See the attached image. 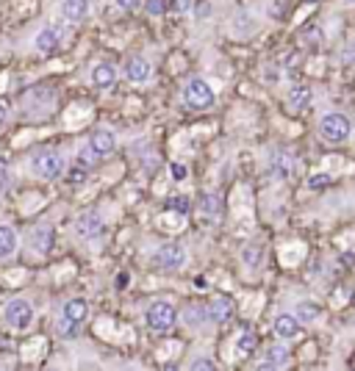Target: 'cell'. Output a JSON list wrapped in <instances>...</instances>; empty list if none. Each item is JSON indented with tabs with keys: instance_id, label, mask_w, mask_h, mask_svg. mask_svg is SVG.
<instances>
[{
	"instance_id": "cell-15",
	"label": "cell",
	"mask_w": 355,
	"mask_h": 371,
	"mask_svg": "<svg viewBox=\"0 0 355 371\" xmlns=\"http://www.w3.org/2000/svg\"><path fill=\"white\" fill-rule=\"evenodd\" d=\"M117 75H119V72H117V67H114L111 61H100V64L92 69L89 78H92V86H94V89H111V86L117 83Z\"/></svg>"
},
{
	"instance_id": "cell-1",
	"label": "cell",
	"mask_w": 355,
	"mask_h": 371,
	"mask_svg": "<svg viewBox=\"0 0 355 371\" xmlns=\"http://www.w3.org/2000/svg\"><path fill=\"white\" fill-rule=\"evenodd\" d=\"M317 131H320V139L322 142H328V145H345L353 136V119L347 114H342V111H328V114H322Z\"/></svg>"
},
{
	"instance_id": "cell-31",
	"label": "cell",
	"mask_w": 355,
	"mask_h": 371,
	"mask_svg": "<svg viewBox=\"0 0 355 371\" xmlns=\"http://www.w3.org/2000/svg\"><path fill=\"white\" fill-rule=\"evenodd\" d=\"M189 369L192 371H214L217 369V366H214V363H211V361H192V363H189Z\"/></svg>"
},
{
	"instance_id": "cell-6",
	"label": "cell",
	"mask_w": 355,
	"mask_h": 371,
	"mask_svg": "<svg viewBox=\"0 0 355 371\" xmlns=\"http://www.w3.org/2000/svg\"><path fill=\"white\" fill-rule=\"evenodd\" d=\"M153 263H156L158 269H164V272H178V269H183V263H186V247L178 244V241L161 244L158 252L153 255Z\"/></svg>"
},
{
	"instance_id": "cell-13",
	"label": "cell",
	"mask_w": 355,
	"mask_h": 371,
	"mask_svg": "<svg viewBox=\"0 0 355 371\" xmlns=\"http://www.w3.org/2000/svg\"><path fill=\"white\" fill-rule=\"evenodd\" d=\"M289 361H292L289 347H286V344H272V347H267V352H264L261 369H286Z\"/></svg>"
},
{
	"instance_id": "cell-23",
	"label": "cell",
	"mask_w": 355,
	"mask_h": 371,
	"mask_svg": "<svg viewBox=\"0 0 355 371\" xmlns=\"http://www.w3.org/2000/svg\"><path fill=\"white\" fill-rule=\"evenodd\" d=\"M256 347H258V338H256L253 333H242V336L236 338V352H239V355H253Z\"/></svg>"
},
{
	"instance_id": "cell-7",
	"label": "cell",
	"mask_w": 355,
	"mask_h": 371,
	"mask_svg": "<svg viewBox=\"0 0 355 371\" xmlns=\"http://www.w3.org/2000/svg\"><path fill=\"white\" fill-rule=\"evenodd\" d=\"M103 216H100V211L97 208H89V211H81L78 216H75V233L81 236V238H97L100 233H103Z\"/></svg>"
},
{
	"instance_id": "cell-5",
	"label": "cell",
	"mask_w": 355,
	"mask_h": 371,
	"mask_svg": "<svg viewBox=\"0 0 355 371\" xmlns=\"http://www.w3.org/2000/svg\"><path fill=\"white\" fill-rule=\"evenodd\" d=\"M3 322H6L11 330L25 333V330L33 324V305H31L28 299H22V297L6 302V308H3Z\"/></svg>"
},
{
	"instance_id": "cell-10",
	"label": "cell",
	"mask_w": 355,
	"mask_h": 371,
	"mask_svg": "<svg viewBox=\"0 0 355 371\" xmlns=\"http://www.w3.org/2000/svg\"><path fill=\"white\" fill-rule=\"evenodd\" d=\"M233 299L231 297H214L208 305V322L211 324H228L233 319Z\"/></svg>"
},
{
	"instance_id": "cell-16",
	"label": "cell",
	"mask_w": 355,
	"mask_h": 371,
	"mask_svg": "<svg viewBox=\"0 0 355 371\" xmlns=\"http://www.w3.org/2000/svg\"><path fill=\"white\" fill-rule=\"evenodd\" d=\"M89 8H92L89 0H61V6H58L61 17H64L67 22H81V19L89 14Z\"/></svg>"
},
{
	"instance_id": "cell-27",
	"label": "cell",
	"mask_w": 355,
	"mask_h": 371,
	"mask_svg": "<svg viewBox=\"0 0 355 371\" xmlns=\"http://www.w3.org/2000/svg\"><path fill=\"white\" fill-rule=\"evenodd\" d=\"M83 181H86V172H83V170H72V172L67 175V183L69 186H83Z\"/></svg>"
},
{
	"instance_id": "cell-8",
	"label": "cell",
	"mask_w": 355,
	"mask_h": 371,
	"mask_svg": "<svg viewBox=\"0 0 355 371\" xmlns=\"http://www.w3.org/2000/svg\"><path fill=\"white\" fill-rule=\"evenodd\" d=\"M122 75L131 81V83H147L153 78V64L145 58V56H131L125 58L122 64Z\"/></svg>"
},
{
	"instance_id": "cell-30",
	"label": "cell",
	"mask_w": 355,
	"mask_h": 371,
	"mask_svg": "<svg viewBox=\"0 0 355 371\" xmlns=\"http://www.w3.org/2000/svg\"><path fill=\"white\" fill-rule=\"evenodd\" d=\"M114 3H117L122 11H136V8H142L145 0H114Z\"/></svg>"
},
{
	"instance_id": "cell-25",
	"label": "cell",
	"mask_w": 355,
	"mask_h": 371,
	"mask_svg": "<svg viewBox=\"0 0 355 371\" xmlns=\"http://www.w3.org/2000/svg\"><path fill=\"white\" fill-rule=\"evenodd\" d=\"M142 6H145V11H147L150 17H161V14L167 11V0H145Z\"/></svg>"
},
{
	"instance_id": "cell-22",
	"label": "cell",
	"mask_w": 355,
	"mask_h": 371,
	"mask_svg": "<svg viewBox=\"0 0 355 371\" xmlns=\"http://www.w3.org/2000/svg\"><path fill=\"white\" fill-rule=\"evenodd\" d=\"M308 103H311V89L308 86H295L289 92V106L292 108H306Z\"/></svg>"
},
{
	"instance_id": "cell-24",
	"label": "cell",
	"mask_w": 355,
	"mask_h": 371,
	"mask_svg": "<svg viewBox=\"0 0 355 371\" xmlns=\"http://www.w3.org/2000/svg\"><path fill=\"white\" fill-rule=\"evenodd\" d=\"M192 6H195V0H167V11H172V14H178V17L189 14Z\"/></svg>"
},
{
	"instance_id": "cell-11",
	"label": "cell",
	"mask_w": 355,
	"mask_h": 371,
	"mask_svg": "<svg viewBox=\"0 0 355 371\" xmlns=\"http://www.w3.org/2000/svg\"><path fill=\"white\" fill-rule=\"evenodd\" d=\"M89 147H92L100 158L111 156L114 147H117V136H114V131H108V128H97V131L89 136Z\"/></svg>"
},
{
	"instance_id": "cell-14",
	"label": "cell",
	"mask_w": 355,
	"mask_h": 371,
	"mask_svg": "<svg viewBox=\"0 0 355 371\" xmlns=\"http://www.w3.org/2000/svg\"><path fill=\"white\" fill-rule=\"evenodd\" d=\"M58 44H61V31H58V28H53V25L42 28V31L33 36V47H36L39 53H44V56L56 53V47H58Z\"/></svg>"
},
{
	"instance_id": "cell-21",
	"label": "cell",
	"mask_w": 355,
	"mask_h": 371,
	"mask_svg": "<svg viewBox=\"0 0 355 371\" xmlns=\"http://www.w3.org/2000/svg\"><path fill=\"white\" fill-rule=\"evenodd\" d=\"M220 211H222V202H220V197L217 194H200V213H206V216H220Z\"/></svg>"
},
{
	"instance_id": "cell-18",
	"label": "cell",
	"mask_w": 355,
	"mask_h": 371,
	"mask_svg": "<svg viewBox=\"0 0 355 371\" xmlns=\"http://www.w3.org/2000/svg\"><path fill=\"white\" fill-rule=\"evenodd\" d=\"M295 316H297L303 324H317V322L322 319V308H320L317 302H311V299H303V302L295 305Z\"/></svg>"
},
{
	"instance_id": "cell-19",
	"label": "cell",
	"mask_w": 355,
	"mask_h": 371,
	"mask_svg": "<svg viewBox=\"0 0 355 371\" xmlns=\"http://www.w3.org/2000/svg\"><path fill=\"white\" fill-rule=\"evenodd\" d=\"M17 247H19V238H17V233H14L8 224H0V261L11 258V255L17 252Z\"/></svg>"
},
{
	"instance_id": "cell-4",
	"label": "cell",
	"mask_w": 355,
	"mask_h": 371,
	"mask_svg": "<svg viewBox=\"0 0 355 371\" xmlns=\"http://www.w3.org/2000/svg\"><path fill=\"white\" fill-rule=\"evenodd\" d=\"M31 172L42 181H56L61 172H64V158L56 153V150H36L31 156Z\"/></svg>"
},
{
	"instance_id": "cell-20",
	"label": "cell",
	"mask_w": 355,
	"mask_h": 371,
	"mask_svg": "<svg viewBox=\"0 0 355 371\" xmlns=\"http://www.w3.org/2000/svg\"><path fill=\"white\" fill-rule=\"evenodd\" d=\"M181 319H183V324H189V327H200V324L208 322V308L192 305V308H186V313H181Z\"/></svg>"
},
{
	"instance_id": "cell-17",
	"label": "cell",
	"mask_w": 355,
	"mask_h": 371,
	"mask_svg": "<svg viewBox=\"0 0 355 371\" xmlns=\"http://www.w3.org/2000/svg\"><path fill=\"white\" fill-rule=\"evenodd\" d=\"M31 247H33V252L36 255H47L50 252V247H53V230L50 227H33V233H31V241H28Z\"/></svg>"
},
{
	"instance_id": "cell-29",
	"label": "cell",
	"mask_w": 355,
	"mask_h": 371,
	"mask_svg": "<svg viewBox=\"0 0 355 371\" xmlns=\"http://www.w3.org/2000/svg\"><path fill=\"white\" fill-rule=\"evenodd\" d=\"M100 161V156L92 150V147H86V150H81V164H97Z\"/></svg>"
},
{
	"instance_id": "cell-2",
	"label": "cell",
	"mask_w": 355,
	"mask_h": 371,
	"mask_svg": "<svg viewBox=\"0 0 355 371\" xmlns=\"http://www.w3.org/2000/svg\"><path fill=\"white\" fill-rule=\"evenodd\" d=\"M175 322H178V311H175V305L167 302V299H156V302H150L147 311H145V324H147L153 333H167V330L175 327Z\"/></svg>"
},
{
	"instance_id": "cell-12",
	"label": "cell",
	"mask_w": 355,
	"mask_h": 371,
	"mask_svg": "<svg viewBox=\"0 0 355 371\" xmlns=\"http://www.w3.org/2000/svg\"><path fill=\"white\" fill-rule=\"evenodd\" d=\"M86 313H89L86 299H83V297H75V299H67V302H64V308H61V322L78 327V324H83Z\"/></svg>"
},
{
	"instance_id": "cell-34",
	"label": "cell",
	"mask_w": 355,
	"mask_h": 371,
	"mask_svg": "<svg viewBox=\"0 0 355 371\" xmlns=\"http://www.w3.org/2000/svg\"><path fill=\"white\" fill-rule=\"evenodd\" d=\"M6 119H8V108H6L3 103H0V128L6 125Z\"/></svg>"
},
{
	"instance_id": "cell-9",
	"label": "cell",
	"mask_w": 355,
	"mask_h": 371,
	"mask_svg": "<svg viewBox=\"0 0 355 371\" xmlns=\"http://www.w3.org/2000/svg\"><path fill=\"white\" fill-rule=\"evenodd\" d=\"M272 330L281 341H297L300 333H303V322L295 313H278L275 322H272Z\"/></svg>"
},
{
	"instance_id": "cell-3",
	"label": "cell",
	"mask_w": 355,
	"mask_h": 371,
	"mask_svg": "<svg viewBox=\"0 0 355 371\" xmlns=\"http://www.w3.org/2000/svg\"><path fill=\"white\" fill-rule=\"evenodd\" d=\"M214 100H217V94H214V89L206 78H192L183 86V103L195 111H208L214 106Z\"/></svg>"
},
{
	"instance_id": "cell-32",
	"label": "cell",
	"mask_w": 355,
	"mask_h": 371,
	"mask_svg": "<svg viewBox=\"0 0 355 371\" xmlns=\"http://www.w3.org/2000/svg\"><path fill=\"white\" fill-rule=\"evenodd\" d=\"M172 178L175 181H183L186 178V167L183 164H172Z\"/></svg>"
},
{
	"instance_id": "cell-26",
	"label": "cell",
	"mask_w": 355,
	"mask_h": 371,
	"mask_svg": "<svg viewBox=\"0 0 355 371\" xmlns=\"http://www.w3.org/2000/svg\"><path fill=\"white\" fill-rule=\"evenodd\" d=\"M331 181H333V178H331L328 172H314V175L308 178V188H314V191H317V188H325V186H331Z\"/></svg>"
},
{
	"instance_id": "cell-33",
	"label": "cell",
	"mask_w": 355,
	"mask_h": 371,
	"mask_svg": "<svg viewBox=\"0 0 355 371\" xmlns=\"http://www.w3.org/2000/svg\"><path fill=\"white\" fill-rule=\"evenodd\" d=\"M242 258H245L247 263H258V258H261V249H247Z\"/></svg>"
},
{
	"instance_id": "cell-35",
	"label": "cell",
	"mask_w": 355,
	"mask_h": 371,
	"mask_svg": "<svg viewBox=\"0 0 355 371\" xmlns=\"http://www.w3.org/2000/svg\"><path fill=\"white\" fill-rule=\"evenodd\" d=\"M347 3H355V0H347Z\"/></svg>"
},
{
	"instance_id": "cell-28",
	"label": "cell",
	"mask_w": 355,
	"mask_h": 371,
	"mask_svg": "<svg viewBox=\"0 0 355 371\" xmlns=\"http://www.w3.org/2000/svg\"><path fill=\"white\" fill-rule=\"evenodd\" d=\"M192 14H195V17H208V14H211V6H208L206 0H200V3L192 6Z\"/></svg>"
}]
</instances>
